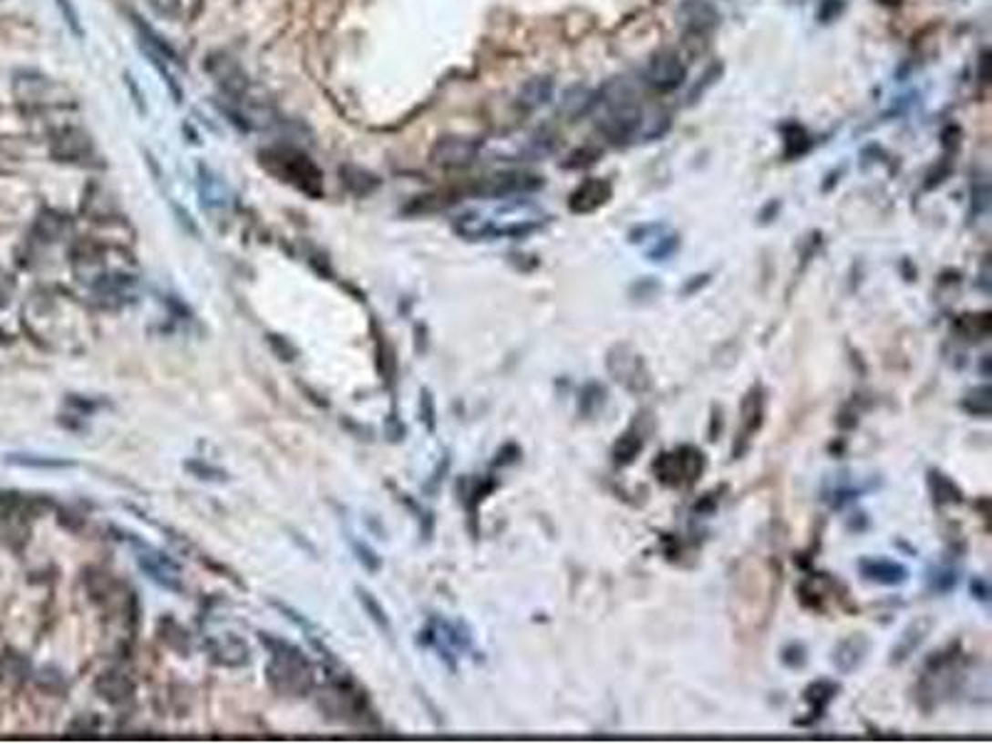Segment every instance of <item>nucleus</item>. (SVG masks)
<instances>
[{
    "label": "nucleus",
    "mask_w": 992,
    "mask_h": 744,
    "mask_svg": "<svg viewBox=\"0 0 992 744\" xmlns=\"http://www.w3.org/2000/svg\"><path fill=\"white\" fill-rule=\"evenodd\" d=\"M258 638L274 656L268 663V685L281 695H308L313 687V665L301 647L268 638L266 633H258Z\"/></svg>",
    "instance_id": "1"
},
{
    "label": "nucleus",
    "mask_w": 992,
    "mask_h": 744,
    "mask_svg": "<svg viewBox=\"0 0 992 744\" xmlns=\"http://www.w3.org/2000/svg\"><path fill=\"white\" fill-rule=\"evenodd\" d=\"M708 470V460L700 447L680 444L670 452H660L653 461V474L667 489L695 487Z\"/></svg>",
    "instance_id": "2"
},
{
    "label": "nucleus",
    "mask_w": 992,
    "mask_h": 744,
    "mask_svg": "<svg viewBox=\"0 0 992 744\" xmlns=\"http://www.w3.org/2000/svg\"><path fill=\"white\" fill-rule=\"evenodd\" d=\"M605 370L620 388L630 395H646L653 390V375L643 355L628 343H615L605 355Z\"/></svg>",
    "instance_id": "3"
},
{
    "label": "nucleus",
    "mask_w": 992,
    "mask_h": 744,
    "mask_svg": "<svg viewBox=\"0 0 992 744\" xmlns=\"http://www.w3.org/2000/svg\"><path fill=\"white\" fill-rule=\"evenodd\" d=\"M764 417H767V390L757 382L747 390L742 405H739V429H737L735 444H732V457L735 460H739L749 450L754 434H760V429L764 427Z\"/></svg>",
    "instance_id": "4"
},
{
    "label": "nucleus",
    "mask_w": 992,
    "mask_h": 744,
    "mask_svg": "<svg viewBox=\"0 0 992 744\" xmlns=\"http://www.w3.org/2000/svg\"><path fill=\"white\" fill-rule=\"evenodd\" d=\"M274 160V171L278 177L293 184L295 189H301L310 196H320L323 191V179H320V171L313 167V161L305 160L298 151H271L268 154Z\"/></svg>",
    "instance_id": "5"
},
{
    "label": "nucleus",
    "mask_w": 992,
    "mask_h": 744,
    "mask_svg": "<svg viewBox=\"0 0 992 744\" xmlns=\"http://www.w3.org/2000/svg\"><path fill=\"white\" fill-rule=\"evenodd\" d=\"M137 561H140V568H142L154 584L167 588V591H174V594H181L184 585H181V576H179V563H174L171 558H167L160 551L144 549L142 546Z\"/></svg>",
    "instance_id": "6"
},
{
    "label": "nucleus",
    "mask_w": 992,
    "mask_h": 744,
    "mask_svg": "<svg viewBox=\"0 0 992 744\" xmlns=\"http://www.w3.org/2000/svg\"><path fill=\"white\" fill-rule=\"evenodd\" d=\"M543 184L541 177H532V174H516V171H509V174H494V177L481 179L474 191L481 196H514L523 194V191H533Z\"/></svg>",
    "instance_id": "7"
},
{
    "label": "nucleus",
    "mask_w": 992,
    "mask_h": 744,
    "mask_svg": "<svg viewBox=\"0 0 992 744\" xmlns=\"http://www.w3.org/2000/svg\"><path fill=\"white\" fill-rule=\"evenodd\" d=\"M479 144L470 142V140H461V137H444L439 142L434 144L432 150V161L437 167L444 169H460L467 167L471 161L477 160Z\"/></svg>",
    "instance_id": "8"
},
{
    "label": "nucleus",
    "mask_w": 992,
    "mask_h": 744,
    "mask_svg": "<svg viewBox=\"0 0 992 744\" xmlns=\"http://www.w3.org/2000/svg\"><path fill=\"white\" fill-rule=\"evenodd\" d=\"M859 576L876 585H904L911 576V571L904 563L888 561V558H861Z\"/></svg>",
    "instance_id": "9"
},
{
    "label": "nucleus",
    "mask_w": 992,
    "mask_h": 744,
    "mask_svg": "<svg viewBox=\"0 0 992 744\" xmlns=\"http://www.w3.org/2000/svg\"><path fill=\"white\" fill-rule=\"evenodd\" d=\"M647 82L653 85L660 92H670V89L680 88L682 80H685V65L680 62V57L673 53L656 55L653 62L647 65Z\"/></svg>",
    "instance_id": "10"
},
{
    "label": "nucleus",
    "mask_w": 992,
    "mask_h": 744,
    "mask_svg": "<svg viewBox=\"0 0 992 744\" xmlns=\"http://www.w3.org/2000/svg\"><path fill=\"white\" fill-rule=\"evenodd\" d=\"M868 650H871V640L863 636V633H853L849 638L839 640V646L833 647L832 663L833 667L842 675H849L853 670H859L861 663L866 660Z\"/></svg>",
    "instance_id": "11"
},
{
    "label": "nucleus",
    "mask_w": 992,
    "mask_h": 744,
    "mask_svg": "<svg viewBox=\"0 0 992 744\" xmlns=\"http://www.w3.org/2000/svg\"><path fill=\"white\" fill-rule=\"evenodd\" d=\"M839 690H842V687H839L833 680H814L811 685H806L804 700L809 702V708L811 709H809V718L797 719L794 725L804 727V725H814V722H819V719L826 715L829 705L836 700Z\"/></svg>",
    "instance_id": "12"
},
{
    "label": "nucleus",
    "mask_w": 992,
    "mask_h": 744,
    "mask_svg": "<svg viewBox=\"0 0 992 744\" xmlns=\"http://www.w3.org/2000/svg\"><path fill=\"white\" fill-rule=\"evenodd\" d=\"M646 429L640 427V415L633 419V425L625 429V432L620 434L618 439L613 442L611 447V457L613 461H615V467H628V464H633V461L638 460L640 452H643V447H646Z\"/></svg>",
    "instance_id": "13"
},
{
    "label": "nucleus",
    "mask_w": 992,
    "mask_h": 744,
    "mask_svg": "<svg viewBox=\"0 0 992 744\" xmlns=\"http://www.w3.org/2000/svg\"><path fill=\"white\" fill-rule=\"evenodd\" d=\"M640 124V109L636 105H628V102H618L613 107L608 117L603 119L601 127L603 132L611 137L613 142L615 140H628L630 134L638 129Z\"/></svg>",
    "instance_id": "14"
},
{
    "label": "nucleus",
    "mask_w": 992,
    "mask_h": 744,
    "mask_svg": "<svg viewBox=\"0 0 992 744\" xmlns=\"http://www.w3.org/2000/svg\"><path fill=\"white\" fill-rule=\"evenodd\" d=\"M608 199H611V184L603 181V179H588L571 194L568 206H571V212L576 213H591L595 209H601Z\"/></svg>",
    "instance_id": "15"
},
{
    "label": "nucleus",
    "mask_w": 992,
    "mask_h": 744,
    "mask_svg": "<svg viewBox=\"0 0 992 744\" xmlns=\"http://www.w3.org/2000/svg\"><path fill=\"white\" fill-rule=\"evenodd\" d=\"M680 18L682 26L692 30V33H709L712 27L718 26L719 13L708 0H685L680 5Z\"/></svg>",
    "instance_id": "16"
},
{
    "label": "nucleus",
    "mask_w": 992,
    "mask_h": 744,
    "mask_svg": "<svg viewBox=\"0 0 992 744\" xmlns=\"http://www.w3.org/2000/svg\"><path fill=\"white\" fill-rule=\"evenodd\" d=\"M930 628H933V620L930 618L913 620L911 625L904 630V636H901V640H898V646L891 650V663L901 665L904 660H908V656H913V653L921 647L923 640L928 638Z\"/></svg>",
    "instance_id": "17"
},
{
    "label": "nucleus",
    "mask_w": 992,
    "mask_h": 744,
    "mask_svg": "<svg viewBox=\"0 0 992 744\" xmlns=\"http://www.w3.org/2000/svg\"><path fill=\"white\" fill-rule=\"evenodd\" d=\"M209 653L213 656V660L222 665H229V667H241V665L248 663V647L246 643L236 636H226V638H216L209 643Z\"/></svg>",
    "instance_id": "18"
},
{
    "label": "nucleus",
    "mask_w": 992,
    "mask_h": 744,
    "mask_svg": "<svg viewBox=\"0 0 992 744\" xmlns=\"http://www.w3.org/2000/svg\"><path fill=\"white\" fill-rule=\"evenodd\" d=\"M928 487H930V499H933V504L935 506L963 504V501H966L963 489L957 487L953 479L946 477V474L938 470H928Z\"/></svg>",
    "instance_id": "19"
},
{
    "label": "nucleus",
    "mask_w": 992,
    "mask_h": 744,
    "mask_svg": "<svg viewBox=\"0 0 992 744\" xmlns=\"http://www.w3.org/2000/svg\"><path fill=\"white\" fill-rule=\"evenodd\" d=\"M953 330H956V336L963 337L966 343L985 340V337L990 336V330H992L990 313H967V315H960V318L953 323Z\"/></svg>",
    "instance_id": "20"
},
{
    "label": "nucleus",
    "mask_w": 992,
    "mask_h": 744,
    "mask_svg": "<svg viewBox=\"0 0 992 744\" xmlns=\"http://www.w3.org/2000/svg\"><path fill=\"white\" fill-rule=\"evenodd\" d=\"M199 194H202V199H204V204L212 206V209L229 204V191H226V186H223L222 181L216 179V174L209 171L206 167H199Z\"/></svg>",
    "instance_id": "21"
},
{
    "label": "nucleus",
    "mask_w": 992,
    "mask_h": 744,
    "mask_svg": "<svg viewBox=\"0 0 992 744\" xmlns=\"http://www.w3.org/2000/svg\"><path fill=\"white\" fill-rule=\"evenodd\" d=\"M98 692L107 702H124L134 692V685L124 675L105 673L98 680Z\"/></svg>",
    "instance_id": "22"
},
{
    "label": "nucleus",
    "mask_w": 992,
    "mask_h": 744,
    "mask_svg": "<svg viewBox=\"0 0 992 744\" xmlns=\"http://www.w3.org/2000/svg\"><path fill=\"white\" fill-rule=\"evenodd\" d=\"M605 399H608V390L603 388L601 382H588L584 390H581V395H578V412L585 419H591V417L601 412Z\"/></svg>",
    "instance_id": "23"
},
{
    "label": "nucleus",
    "mask_w": 992,
    "mask_h": 744,
    "mask_svg": "<svg viewBox=\"0 0 992 744\" xmlns=\"http://www.w3.org/2000/svg\"><path fill=\"white\" fill-rule=\"evenodd\" d=\"M8 464L27 467V470H70L75 461L60 460V457H45V454H10Z\"/></svg>",
    "instance_id": "24"
},
{
    "label": "nucleus",
    "mask_w": 992,
    "mask_h": 744,
    "mask_svg": "<svg viewBox=\"0 0 992 744\" xmlns=\"http://www.w3.org/2000/svg\"><path fill=\"white\" fill-rule=\"evenodd\" d=\"M355 594H357V601H360V605L365 608V613L370 615L372 623H375V625H377L382 633H388V636H390L392 623H390V615H388V611L382 608V603L377 601V598H375L370 591H365L363 585H355Z\"/></svg>",
    "instance_id": "25"
},
{
    "label": "nucleus",
    "mask_w": 992,
    "mask_h": 744,
    "mask_svg": "<svg viewBox=\"0 0 992 744\" xmlns=\"http://www.w3.org/2000/svg\"><path fill=\"white\" fill-rule=\"evenodd\" d=\"M990 395H992L990 385H980V388H973V390L967 392L960 405H963V409H966L967 415L987 419V417H990V408H992Z\"/></svg>",
    "instance_id": "26"
},
{
    "label": "nucleus",
    "mask_w": 992,
    "mask_h": 744,
    "mask_svg": "<svg viewBox=\"0 0 992 744\" xmlns=\"http://www.w3.org/2000/svg\"><path fill=\"white\" fill-rule=\"evenodd\" d=\"M27 677V660L16 653L0 656V682L5 685H20Z\"/></svg>",
    "instance_id": "27"
},
{
    "label": "nucleus",
    "mask_w": 992,
    "mask_h": 744,
    "mask_svg": "<svg viewBox=\"0 0 992 744\" xmlns=\"http://www.w3.org/2000/svg\"><path fill=\"white\" fill-rule=\"evenodd\" d=\"M551 80L546 78H539V80H532L526 88L522 89V105L533 109V107H541L543 102H549L551 98Z\"/></svg>",
    "instance_id": "28"
},
{
    "label": "nucleus",
    "mask_w": 992,
    "mask_h": 744,
    "mask_svg": "<svg viewBox=\"0 0 992 744\" xmlns=\"http://www.w3.org/2000/svg\"><path fill=\"white\" fill-rule=\"evenodd\" d=\"M781 665L784 667H789V670H801L806 665V660H809V650H806L804 643H799V640H791V643H787V646L781 647Z\"/></svg>",
    "instance_id": "29"
},
{
    "label": "nucleus",
    "mask_w": 992,
    "mask_h": 744,
    "mask_svg": "<svg viewBox=\"0 0 992 744\" xmlns=\"http://www.w3.org/2000/svg\"><path fill=\"white\" fill-rule=\"evenodd\" d=\"M184 470L191 471V477L204 479V481H229V471L219 470V467H212L202 460L184 461Z\"/></svg>",
    "instance_id": "30"
},
{
    "label": "nucleus",
    "mask_w": 992,
    "mask_h": 744,
    "mask_svg": "<svg viewBox=\"0 0 992 744\" xmlns=\"http://www.w3.org/2000/svg\"><path fill=\"white\" fill-rule=\"evenodd\" d=\"M928 584L933 591H938V594H948V591H953V588L957 585V574L953 571V568H935V571L930 574Z\"/></svg>",
    "instance_id": "31"
},
{
    "label": "nucleus",
    "mask_w": 992,
    "mask_h": 744,
    "mask_svg": "<svg viewBox=\"0 0 992 744\" xmlns=\"http://www.w3.org/2000/svg\"><path fill=\"white\" fill-rule=\"evenodd\" d=\"M353 551H355V556H357V561L363 563L365 571H370V574H377L382 568V561L380 556L375 553V551L367 546V543H363V541H353Z\"/></svg>",
    "instance_id": "32"
},
{
    "label": "nucleus",
    "mask_w": 992,
    "mask_h": 744,
    "mask_svg": "<svg viewBox=\"0 0 992 744\" xmlns=\"http://www.w3.org/2000/svg\"><path fill=\"white\" fill-rule=\"evenodd\" d=\"M419 417H422V422H425L429 432L437 429V412H434V399L429 390H422V398H419Z\"/></svg>",
    "instance_id": "33"
},
{
    "label": "nucleus",
    "mask_w": 992,
    "mask_h": 744,
    "mask_svg": "<svg viewBox=\"0 0 992 744\" xmlns=\"http://www.w3.org/2000/svg\"><path fill=\"white\" fill-rule=\"evenodd\" d=\"M268 346L274 347V353L278 355L284 363H293V360H295V355H298V350H295V347H293L284 336H275V333L268 336Z\"/></svg>",
    "instance_id": "34"
},
{
    "label": "nucleus",
    "mask_w": 992,
    "mask_h": 744,
    "mask_svg": "<svg viewBox=\"0 0 992 744\" xmlns=\"http://www.w3.org/2000/svg\"><path fill=\"white\" fill-rule=\"evenodd\" d=\"M522 460V447L514 442H506L494 457V467H509V464H516Z\"/></svg>",
    "instance_id": "35"
},
{
    "label": "nucleus",
    "mask_w": 992,
    "mask_h": 744,
    "mask_svg": "<svg viewBox=\"0 0 992 744\" xmlns=\"http://www.w3.org/2000/svg\"><path fill=\"white\" fill-rule=\"evenodd\" d=\"M57 5H60L62 16H65V20H67V26H70L72 33H75L78 37H85V30H82L80 26V16H78V10L70 5V0H57Z\"/></svg>",
    "instance_id": "36"
},
{
    "label": "nucleus",
    "mask_w": 992,
    "mask_h": 744,
    "mask_svg": "<svg viewBox=\"0 0 992 744\" xmlns=\"http://www.w3.org/2000/svg\"><path fill=\"white\" fill-rule=\"evenodd\" d=\"M675 248H677V236H675V239L673 236H667L665 241H660V246L650 251V261H665V258L673 253Z\"/></svg>",
    "instance_id": "37"
},
{
    "label": "nucleus",
    "mask_w": 992,
    "mask_h": 744,
    "mask_svg": "<svg viewBox=\"0 0 992 744\" xmlns=\"http://www.w3.org/2000/svg\"><path fill=\"white\" fill-rule=\"evenodd\" d=\"M715 509H718V494H715V491H709V494H705V496H702V499H700V501H698V504H695V512H698V514H702V516L712 514V512H715Z\"/></svg>",
    "instance_id": "38"
},
{
    "label": "nucleus",
    "mask_w": 992,
    "mask_h": 744,
    "mask_svg": "<svg viewBox=\"0 0 992 744\" xmlns=\"http://www.w3.org/2000/svg\"><path fill=\"white\" fill-rule=\"evenodd\" d=\"M147 55H150V60L160 62V50H147ZM160 72H161V75H164V80H167L169 89H171V92H174V98H177V102H179V99H181V92H179V88H177V82H174V78H171V75H169V72L164 70V67H161V65H160Z\"/></svg>",
    "instance_id": "39"
},
{
    "label": "nucleus",
    "mask_w": 992,
    "mask_h": 744,
    "mask_svg": "<svg viewBox=\"0 0 992 744\" xmlns=\"http://www.w3.org/2000/svg\"><path fill=\"white\" fill-rule=\"evenodd\" d=\"M709 284V275L708 274H702V275H692L690 281L685 284V288H682V295H692V293H698L702 288V285H708Z\"/></svg>",
    "instance_id": "40"
},
{
    "label": "nucleus",
    "mask_w": 992,
    "mask_h": 744,
    "mask_svg": "<svg viewBox=\"0 0 992 744\" xmlns=\"http://www.w3.org/2000/svg\"><path fill=\"white\" fill-rule=\"evenodd\" d=\"M970 594L977 598V601H987L990 598V588H987V584H985L983 578H973V584H970Z\"/></svg>",
    "instance_id": "41"
},
{
    "label": "nucleus",
    "mask_w": 992,
    "mask_h": 744,
    "mask_svg": "<svg viewBox=\"0 0 992 744\" xmlns=\"http://www.w3.org/2000/svg\"><path fill=\"white\" fill-rule=\"evenodd\" d=\"M0 337H3V333H0Z\"/></svg>",
    "instance_id": "42"
}]
</instances>
